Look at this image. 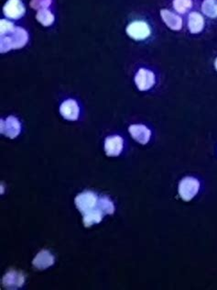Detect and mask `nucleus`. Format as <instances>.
I'll return each instance as SVG.
<instances>
[{
  "mask_svg": "<svg viewBox=\"0 0 217 290\" xmlns=\"http://www.w3.org/2000/svg\"><path fill=\"white\" fill-rule=\"evenodd\" d=\"M200 188V183L198 180L187 176L184 177L179 184V195L184 201H190L195 196Z\"/></svg>",
  "mask_w": 217,
  "mask_h": 290,
  "instance_id": "obj_3",
  "label": "nucleus"
},
{
  "mask_svg": "<svg viewBox=\"0 0 217 290\" xmlns=\"http://www.w3.org/2000/svg\"><path fill=\"white\" fill-rule=\"evenodd\" d=\"M36 19L41 23V25L48 27L54 23V15L53 14L50 10L45 8V9H41L38 11V13L36 15Z\"/></svg>",
  "mask_w": 217,
  "mask_h": 290,
  "instance_id": "obj_17",
  "label": "nucleus"
},
{
  "mask_svg": "<svg viewBox=\"0 0 217 290\" xmlns=\"http://www.w3.org/2000/svg\"><path fill=\"white\" fill-rule=\"evenodd\" d=\"M135 83L140 91H147L155 85V75L149 70L140 68L135 76Z\"/></svg>",
  "mask_w": 217,
  "mask_h": 290,
  "instance_id": "obj_6",
  "label": "nucleus"
},
{
  "mask_svg": "<svg viewBox=\"0 0 217 290\" xmlns=\"http://www.w3.org/2000/svg\"><path fill=\"white\" fill-rule=\"evenodd\" d=\"M25 282V276L20 272L16 270L8 271L2 278V286L7 290H17L20 289Z\"/></svg>",
  "mask_w": 217,
  "mask_h": 290,
  "instance_id": "obj_5",
  "label": "nucleus"
},
{
  "mask_svg": "<svg viewBox=\"0 0 217 290\" xmlns=\"http://www.w3.org/2000/svg\"><path fill=\"white\" fill-rule=\"evenodd\" d=\"M215 67H216V69L217 70V59H216V61H215Z\"/></svg>",
  "mask_w": 217,
  "mask_h": 290,
  "instance_id": "obj_21",
  "label": "nucleus"
},
{
  "mask_svg": "<svg viewBox=\"0 0 217 290\" xmlns=\"http://www.w3.org/2000/svg\"><path fill=\"white\" fill-rule=\"evenodd\" d=\"M192 6L191 0H173V7L178 13H186Z\"/></svg>",
  "mask_w": 217,
  "mask_h": 290,
  "instance_id": "obj_18",
  "label": "nucleus"
},
{
  "mask_svg": "<svg viewBox=\"0 0 217 290\" xmlns=\"http://www.w3.org/2000/svg\"><path fill=\"white\" fill-rule=\"evenodd\" d=\"M53 0H31L30 1V7L34 9H45L46 7H50Z\"/></svg>",
  "mask_w": 217,
  "mask_h": 290,
  "instance_id": "obj_19",
  "label": "nucleus"
},
{
  "mask_svg": "<svg viewBox=\"0 0 217 290\" xmlns=\"http://www.w3.org/2000/svg\"><path fill=\"white\" fill-rule=\"evenodd\" d=\"M129 133L136 142L140 145H147L151 136V131L148 127L142 124L130 125L129 128Z\"/></svg>",
  "mask_w": 217,
  "mask_h": 290,
  "instance_id": "obj_10",
  "label": "nucleus"
},
{
  "mask_svg": "<svg viewBox=\"0 0 217 290\" xmlns=\"http://www.w3.org/2000/svg\"><path fill=\"white\" fill-rule=\"evenodd\" d=\"M14 28H15V26L12 22L7 21V20L0 21V34L1 36L10 32Z\"/></svg>",
  "mask_w": 217,
  "mask_h": 290,
  "instance_id": "obj_20",
  "label": "nucleus"
},
{
  "mask_svg": "<svg viewBox=\"0 0 217 290\" xmlns=\"http://www.w3.org/2000/svg\"><path fill=\"white\" fill-rule=\"evenodd\" d=\"M21 131V125L17 117L9 116L6 120L1 119V133L8 138L15 139Z\"/></svg>",
  "mask_w": 217,
  "mask_h": 290,
  "instance_id": "obj_7",
  "label": "nucleus"
},
{
  "mask_svg": "<svg viewBox=\"0 0 217 290\" xmlns=\"http://www.w3.org/2000/svg\"><path fill=\"white\" fill-rule=\"evenodd\" d=\"M124 141L118 135L109 136L105 141V152L108 156L115 157L122 152Z\"/></svg>",
  "mask_w": 217,
  "mask_h": 290,
  "instance_id": "obj_9",
  "label": "nucleus"
},
{
  "mask_svg": "<svg viewBox=\"0 0 217 290\" xmlns=\"http://www.w3.org/2000/svg\"><path fill=\"white\" fill-rule=\"evenodd\" d=\"M98 200L99 197L96 194L92 191H85L76 196L75 206L83 217L96 211H101L98 207Z\"/></svg>",
  "mask_w": 217,
  "mask_h": 290,
  "instance_id": "obj_2",
  "label": "nucleus"
},
{
  "mask_svg": "<svg viewBox=\"0 0 217 290\" xmlns=\"http://www.w3.org/2000/svg\"><path fill=\"white\" fill-rule=\"evenodd\" d=\"M202 11L208 18H217V0H204L202 4Z\"/></svg>",
  "mask_w": 217,
  "mask_h": 290,
  "instance_id": "obj_15",
  "label": "nucleus"
},
{
  "mask_svg": "<svg viewBox=\"0 0 217 290\" xmlns=\"http://www.w3.org/2000/svg\"><path fill=\"white\" fill-rule=\"evenodd\" d=\"M28 41V35L24 29L15 28L7 34L2 35L0 39V52L2 54L10 50L23 48Z\"/></svg>",
  "mask_w": 217,
  "mask_h": 290,
  "instance_id": "obj_1",
  "label": "nucleus"
},
{
  "mask_svg": "<svg viewBox=\"0 0 217 290\" xmlns=\"http://www.w3.org/2000/svg\"><path fill=\"white\" fill-rule=\"evenodd\" d=\"M188 28L190 33H200L204 28V17L198 12H191L188 18Z\"/></svg>",
  "mask_w": 217,
  "mask_h": 290,
  "instance_id": "obj_14",
  "label": "nucleus"
},
{
  "mask_svg": "<svg viewBox=\"0 0 217 290\" xmlns=\"http://www.w3.org/2000/svg\"><path fill=\"white\" fill-rule=\"evenodd\" d=\"M161 16L164 23L172 30H180L183 28V20L178 15L168 9H162Z\"/></svg>",
  "mask_w": 217,
  "mask_h": 290,
  "instance_id": "obj_13",
  "label": "nucleus"
},
{
  "mask_svg": "<svg viewBox=\"0 0 217 290\" xmlns=\"http://www.w3.org/2000/svg\"><path fill=\"white\" fill-rule=\"evenodd\" d=\"M3 11L8 19L19 20L25 14V7L21 0H7Z\"/></svg>",
  "mask_w": 217,
  "mask_h": 290,
  "instance_id": "obj_8",
  "label": "nucleus"
},
{
  "mask_svg": "<svg viewBox=\"0 0 217 290\" xmlns=\"http://www.w3.org/2000/svg\"><path fill=\"white\" fill-rule=\"evenodd\" d=\"M60 113L65 119L74 121L79 117L80 109L75 100L67 99L61 104V107H60Z\"/></svg>",
  "mask_w": 217,
  "mask_h": 290,
  "instance_id": "obj_11",
  "label": "nucleus"
},
{
  "mask_svg": "<svg viewBox=\"0 0 217 290\" xmlns=\"http://www.w3.org/2000/svg\"><path fill=\"white\" fill-rule=\"evenodd\" d=\"M98 207L102 211L104 215H112L115 212V205L112 201L109 200V198L106 196L99 197L98 200Z\"/></svg>",
  "mask_w": 217,
  "mask_h": 290,
  "instance_id": "obj_16",
  "label": "nucleus"
},
{
  "mask_svg": "<svg viewBox=\"0 0 217 290\" xmlns=\"http://www.w3.org/2000/svg\"><path fill=\"white\" fill-rule=\"evenodd\" d=\"M54 263V256L47 250H41V252L35 256L32 264L35 268L39 270L47 269Z\"/></svg>",
  "mask_w": 217,
  "mask_h": 290,
  "instance_id": "obj_12",
  "label": "nucleus"
},
{
  "mask_svg": "<svg viewBox=\"0 0 217 290\" xmlns=\"http://www.w3.org/2000/svg\"><path fill=\"white\" fill-rule=\"evenodd\" d=\"M127 34L135 41H143L149 38L151 33L149 24L142 21H136L131 22L127 27Z\"/></svg>",
  "mask_w": 217,
  "mask_h": 290,
  "instance_id": "obj_4",
  "label": "nucleus"
}]
</instances>
